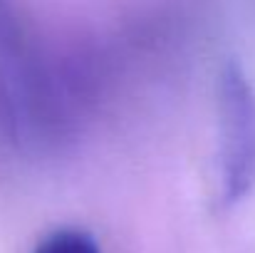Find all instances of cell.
Segmentation results:
<instances>
[{"instance_id": "obj_1", "label": "cell", "mask_w": 255, "mask_h": 253, "mask_svg": "<svg viewBox=\"0 0 255 253\" xmlns=\"http://www.w3.org/2000/svg\"><path fill=\"white\" fill-rule=\"evenodd\" d=\"M218 181L226 206L255 191V87L238 62L218 77Z\"/></svg>"}, {"instance_id": "obj_2", "label": "cell", "mask_w": 255, "mask_h": 253, "mask_svg": "<svg viewBox=\"0 0 255 253\" xmlns=\"http://www.w3.org/2000/svg\"><path fill=\"white\" fill-rule=\"evenodd\" d=\"M32 253H102L92 234L82 229H57L47 234Z\"/></svg>"}]
</instances>
